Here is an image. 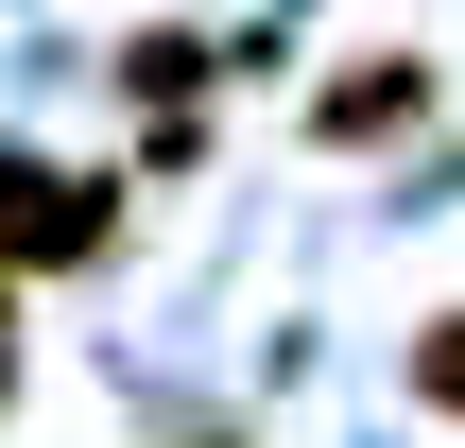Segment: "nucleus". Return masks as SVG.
Instances as JSON below:
<instances>
[{"instance_id":"nucleus-1","label":"nucleus","mask_w":465,"mask_h":448,"mask_svg":"<svg viewBox=\"0 0 465 448\" xmlns=\"http://www.w3.org/2000/svg\"><path fill=\"white\" fill-rule=\"evenodd\" d=\"M121 190L138 173H17L0 190V276H86L121 242Z\"/></svg>"},{"instance_id":"nucleus-2","label":"nucleus","mask_w":465,"mask_h":448,"mask_svg":"<svg viewBox=\"0 0 465 448\" xmlns=\"http://www.w3.org/2000/svg\"><path fill=\"white\" fill-rule=\"evenodd\" d=\"M414 121H431V52H362V69L311 86V138H328V155H380V138H414Z\"/></svg>"},{"instance_id":"nucleus-3","label":"nucleus","mask_w":465,"mask_h":448,"mask_svg":"<svg viewBox=\"0 0 465 448\" xmlns=\"http://www.w3.org/2000/svg\"><path fill=\"white\" fill-rule=\"evenodd\" d=\"M207 86H224V35H190V17L121 35V104H155V121H173V104H207Z\"/></svg>"},{"instance_id":"nucleus-4","label":"nucleus","mask_w":465,"mask_h":448,"mask_svg":"<svg viewBox=\"0 0 465 448\" xmlns=\"http://www.w3.org/2000/svg\"><path fill=\"white\" fill-rule=\"evenodd\" d=\"M397 380H414V414H449V432H465V311L414 328V363H397Z\"/></svg>"},{"instance_id":"nucleus-5","label":"nucleus","mask_w":465,"mask_h":448,"mask_svg":"<svg viewBox=\"0 0 465 448\" xmlns=\"http://www.w3.org/2000/svg\"><path fill=\"white\" fill-rule=\"evenodd\" d=\"M0 363H17V276H0Z\"/></svg>"}]
</instances>
